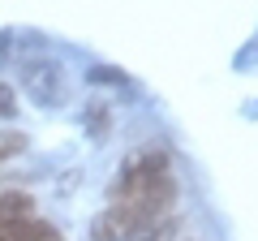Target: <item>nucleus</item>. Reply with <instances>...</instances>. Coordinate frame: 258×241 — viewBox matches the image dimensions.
<instances>
[{
	"label": "nucleus",
	"instance_id": "nucleus-1",
	"mask_svg": "<svg viewBox=\"0 0 258 241\" xmlns=\"http://www.w3.org/2000/svg\"><path fill=\"white\" fill-rule=\"evenodd\" d=\"M176 203V176L164 151H142L120 168L112 207L95 220V241H129L155 228Z\"/></svg>",
	"mask_w": 258,
	"mask_h": 241
},
{
	"label": "nucleus",
	"instance_id": "nucleus-2",
	"mask_svg": "<svg viewBox=\"0 0 258 241\" xmlns=\"http://www.w3.org/2000/svg\"><path fill=\"white\" fill-rule=\"evenodd\" d=\"M47 78H60V65H52V61H35V65L26 69V91L35 95L43 108H52V103L64 99V82H52V86H47Z\"/></svg>",
	"mask_w": 258,
	"mask_h": 241
},
{
	"label": "nucleus",
	"instance_id": "nucleus-3",
	"mask_svg": "<svg viewBox=\"0 0 258 241\" xmlns=\"http://www.w3.org/2000/svg\"><path fill=\"white\" fill-rule=\"evenodd\" d=\"M30 211H35V198H30V194H18V190H5V194H0V232H9L13 224L30 220Z\"/></svg>",
	"mask_w": 258,
	"mask_h": 241
},
{
	"label": "nucleus",
	"instance_id": "nucleus-4",
	"mask_svg": "<svg viewBox=\"0 0 258 241\" xmlns=\"http://www.w3.org/2000/svg\"><path fill=\"white\" fill-rule=\"evenodd\" d=\"M0 241H60V232L52 228L47 220H22V224H13L9 232H0Z\"/></svg>",
	"mask_w": 258,
	"mask_h": 241
},
{
	"label": "nucleus",
	"instance_id": "nucleus-5",
	"mask_svg": "<svg viewBox=\"0 0 258 241\" xmlns=\"http://www.w3.org/2000/svg\"><path fill=\"white\" fill-rule=\"evenodd\" d=\"M0 112H13V91L9 86H0Z\"/></svg>",
	"mask_w": 258,
	"mask_h": 241
},
{
	"label": "nucleus",
	"instance_id": "nucleus-6",
	"mask_svg": "<svg viewBox=\"0 0 258 241\" xmlns=\"http://www.w3.org/2000/svg\"><path fill=\"white\" fill-rule=\"evenodd\" d=\"M22 138H0V155H9V151H18Z\"/></svg>",
	"mask_w": 258,
	"mask_h": 241
}]
</instances>
